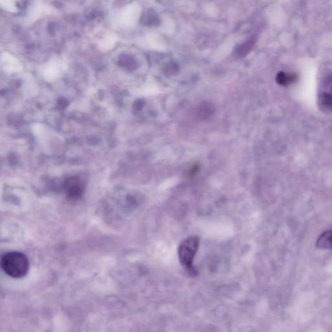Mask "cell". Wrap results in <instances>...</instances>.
Returning a JSON list of instances; mask_svg holds the SVG:
<instances>
[{
    "mask_svg": "<svg viewBox=\"0 0 332 332\" xmlns=\"http://www.w3.org/2000/svg\"><path fill=\"white\" fill-rule=\"evenodd\" d=\"M67 197L70 199L77 200L81 198L83 193L82 185L77 179H69L65 184Z\"/></svg>",
    "mask_w": 332,
    "mask_h": 332,
    "instance_id": "277c9868",
    "label": "cell"
},
{
    "mask_svg": "<svg viewBox=\"0 0 332 332\" xmlns=\"http://www.w3.org/2000/svg\"><path fill=\"white\" fill-rule=\"evenodd\" d=\"M316 246L318 249L332 250V229L324 232L318 237Z\"/></svg>",
    "mask_w": 332,
    "mask_h": 332,
    "instance_id": "5b68a950",
    "label": "cell"
},
{
    "mask_svg": "<svg viewBox=\"0 0 332 332\" xmlns=\"http://www.w3.org/2000/svg\"><path fill=\"white\" fill-rule=\"evenodd\" d=\"M297 80V75L293 73L280 71L276 77V81L279 85L289 86Z\"/></svg>",
    "mask_w": 332,
    "mask_h": 332,
    "instance_id": "52a82bcc",
    "label": "cell"
},
{
    "mask_svg": "<svg viewBox=\"0 0 332 332\" xmlns=\"http://www.w3.org/2000/svg\"><path fill=\"white\" fill-rule=\"evenodd\" d=\"M1 267L9 277L21 279L28 273L30 262L28 257L22 252H9L1 257Z\"/></svg>",
    "mask_w": 332,
    "mask_h": 332,
    "instance_id": "6da1fadb",
    "label": "cell"
},
{
    "mask_svg": "<svg viewBox=\"0 0 332 332\" xmlns=\"http://www.w3.org/2000/svg\"><path fill=\"white\" fill-rule=\"evenodd\" d=\"M199 113L202 117H206L211 115V113H213V110L212 109V107L210 105H207V104H204V105L201 106L200 108Z\"/></svg>",
    "mask_w": 332,
    "mask_h": 332,
    "instance_id": "30bf717a",
    "label": "cell"
},
{
    "mask_svg": "<svg viewBox=\"0 0 332 332\" xmlns=\"http://www.w3.org/2000/svg\"><path fill=\"white\" fill-rule=\"evenodd\" d=\"M141 23L144 26L152 27L157 26L160 24V19L154 11H146L141 17Z\"/></svg>",
    "mask_w": 332,
    "mask_h": 332,
    "instance_id": "ba28073f",
    "label": "cell"
},
{
    "mask_svg": "<svg viewBox=\"0 0 332 332\" xmlns=\"http://www.w3.org/2000/svg\"><path fill=\"white\" fill-rule=\"evenodd\" d=\"M256 42V38L255 36L249 38L247 41L245 42L244 43L239 44L235 48V55L239 57H243L246 56L247 54L250 53L252 48H253L254 44Z\"/></svg>",
    "mask_w": 332,
    "mask_h": 332,
    "instance_id": "8992f818",
    "label": "cell"
},
{
    "mask_svg": "<svg viewBox=\"0 0 332 332\" xmlns=\"http://www.w3.org/2000/svg\"><path fill=\"white\" fill-rule=\"evenodd\" d=\"M119 64L121 66L129 69H133L136 67V63L134 59L127 55H122L119 57Z\"/></svg>",
    "mask_w": 332,
    "mask_h": 332,
    "instance_id": "9c48e42d",
    "label": "cell"
},
{
    "mask_svg": "<svg viewBox=\"0 0 332 332\" xmlns=\"http://www.w3.org/2000/svg\"><path fill=\"white\" fill-rule=\"evenodd\" d=\"M175 70H177V66L174 63L169 64L166 67V71L169 73H174Z\"/></svg>",
    "mask_w": 332,
    "mask_h": 332,
    "instance_id": "8fae6325",
    "label": "cell"
},
{
    "mask_svg": "<svg viewBox=\"0 0 332 332\" xmlns=\"http://www.w3.org/2000/svg\"><path fill=\"white\" fill-rule=\"evenodd\" d=\"M200 245L198 237H188L181 243L179 247V258L181 265L188 271H193V262Z\"/></svg>",
    "mask_w": 332,
    "mask_h": 332,
    "instance_id": "7a4b0ae2",
    "label": "cell"
},
{
    "mask_svg": "<svg viewBox=\"0 0 332 332\" xmlns=\"http://www.w3.org/2000/svg\"><path fill=\"white\" fill-rule=\"evenodd\" d=\"M318 105L322 111L332 113V75L325 77L320 84Z\"/></svg>",
    "mask_w": 332,
    "mask_h": 332,
    "instance_id": "3957f363",
    "label": "cell"
}]
</instances>
